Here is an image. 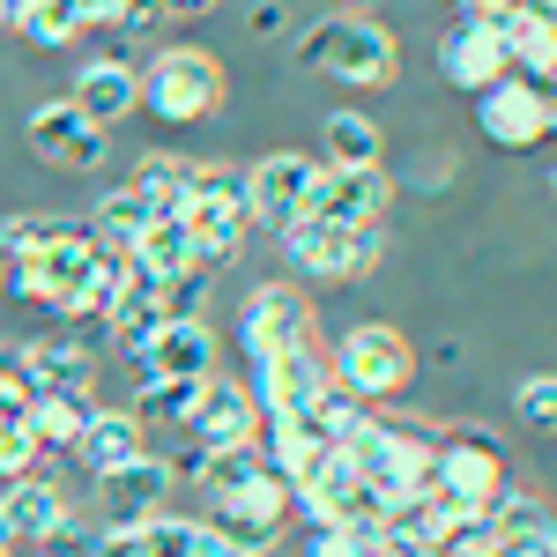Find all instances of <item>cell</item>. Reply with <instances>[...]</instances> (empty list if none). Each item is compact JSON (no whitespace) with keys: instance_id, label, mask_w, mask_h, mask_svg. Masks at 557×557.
I'll return each instance as SVG.
<instances>
[{"instance_id":"cell-1","label":"cell","mask_w":557,"mask_h":557,"mask_svg":"<svg viewBox=\"0 0 557 557\" xmlns=\"http://www.w3.org/2000/svg\"><path fill=\"white\" fill-rule=\"evenodd\" d=\"M298 67L327 75V83H349V89H386L401 75V45L372 15H327V23L298 30Z\"/></svg>"},{"instance_id":"cell-2","label":"cell","mask_w":557,"mask_h":557,"mask_svg":"<svg viewBox=\"0 0 557 557\" xmlns=\"http://www.w3.org/2000/svg\"><path fill=\"white\" fill-rule=\"evenodd\" d=\"M431 454H438V431H424L417 417H386V409H372V424L343 446V461L357 469V483L380 491L386 506H394V498H417L431 483Z\"/></svg>"},{"instance_id":"cell-3","label":"cell","mask_w":557,"mask_h":557,"mask_svg":"<svg viewBox=\"0 0 557 557\" xmlns=\"http://www.w3.org/2000/svg\"><path fill=\"white\" fill-rule=\"evenodd\" d=\"M424 491L454 520H491V506L513 491V483H506V454H498V438L475 431V424L438 431V454H431V483H424Z\"/></svg>"},{"instance_id":"cell-4","label":"cell","mask_w":557,"mask_h":557,"mask_svg":"<svg viewBox=\"0 0 557 557\" xmlns=\"http://www.w3.org/2000/svg\"><path fill=\"white\" fill-rule=\"evenodd\" d=\"M327 364H335V386L357 394L364 409H380V401H394V394H409V380H417V349H409L401 327H386V320H357L343 343H335Z\"/></svg>"},{"instance_id":"cell-5","label":"cell","mask_w":557,"mask_h":557,"mask_svg":"<svg viewBox=\"0 0 557 557\" xmlns=\"http://www.w3.org/2000/svg\"><path fill=\"white\" fill-rule=\"evenodd\" d=\"M223 104V67L201 45H164L141 67V112H157V127H194Z\"/></svg>"},{"instance_id":"cell-6","label":"cell","mask_w":557,"mask_h":557,"mask_svg":"<svg viewBox=\"0 0 557 557\" xmlns=\"http://www.w3.org/2000/svg\"><path fill=\"white\" fill-rule=\"evenodd\" d=\"M312 178H320V157H305V149H268V157H253L246 178H238V194H246V231H268V238L298 231L305 201H312Z\"/></svg>"},{"instance_id":"cell-7","label":"cell","mask_w":557,"mask_h":557,"mask_svg":"<svg viewBox=\"0 0 557 557\" xmlns=\"http://www.w3.org/2000/svg\"><path fill=\"white\" fill-rule=\"evenodd\" d=\"M178 231L194 246V268H231L238 246H246V194H238V178L194 164V194L178 209Z\"/></svg>"},{"instance_id":"cell-8","label":"cell","mask_w":557,"mask_h":557,"mask_svg":"<svg viewBox=\"0 0 557 557\" xmlns=\"http://www.w3.org/2000/svg\"><path fill=\"white\" fill-rule=\"evenodd\" d=\"M283 246V260L298 268L305 283H364L372 268H380L386 253V231H335V223H298V231H283L275 238Z\"/></svg>"},{"instance_id":"cell-9","label":"cell","mask_w":557,"mask_h":557,"mask_svg":"<svg viewBox=\"0 0 557 557\" xmlns=\"http://www.w3.org/2000/svg\"><path fill=\"white\" fill-rule=\"evenodd\" d=\"M327 386H335V364H327V349H320V343H298V349H283V357H268V364H253L260 424H275V417L312 424L320 401H327Z\"/></svg>"},{"instance_id":"cell-10","label":"cell","mask_w":557,"mask_h":557,"mask_svg":"<svg viewBox=\"0 0 557 557\" xmlns=\"http://www.w3.org/2000/svg\"><path fill=\"white\" fill-rule=\"evenodd\" d=\"M97 260H104V253L89 246V231H83V223H67L45 253H30L23 268H8V290H15L23 305H52V312H60V305L97 275Z\"/></svg>"},{"instance_id":"cell-11","label":"cell","mask_w":557,"mask_h":557,"mask_svg":"<svg viewBox=\"0 0 557 557\" xmlns=\"http://www.w3.org/2000/svg\"><path fill=\"white\" fill-rule=\"evenodd\" d=\"M298 343H320L298 290H290V283L246 290V305H238V349H246L253 364H268V357H283V349H298Z\"/></svg>"},{"instance_id":"cell-12","label":"cell","mask_w":557,"mask_h":557,"mask_svg":"<svg viewBox=\"0 0 557 557\" xmlns=\"http://www.w3.org/2000/svg\"><path fill=\"white\" fill-rule=\"evenodd\" d=\"M475 127L491 134L498 149H535V141H550V127H557L550 89H543V83H520V75L491 83L483 97H475Z\"/></svg>"},{"instance_id":"cell-13","label":"cell","mask_w":557,"mask_h":557,"mask_svg":"<svg viewBox=\"0 0 557 557\" xmlns=\"http://www.w3.org/2000/svg\"><path fill=\"white\" fill-rule=\"evenodd\" d=\"M394 209V178L386 172H327L312 178L305 223H335V231H380V215Z\"/></svg>"},{"instance_id":"cell-14","label":"cell","mask_w":557,"mask_h":557,"mask_svg":"<svg viewBox=\"0 0 557 557\" xmlns=\"http://www.w3.org/2000/svg\"><path fill=\"white\" fill-rule=\"evenodd\" d=\"M164 498H172V461L164 454H141L127 469L97 475V535L104 528H141L149 513H164Z\"/></svg>"},{"instance_id":"cell-15","label":"cell","mask_w":557,"mask_h":557,"mask_svg":"<svg viewBox=\"0 0 557 557\" xmlns=\"http://www.w3.org/2000/svg\"><path fill=\"white\" fill-rule=\"evenodd\" d=\"M30 149L52 172H97L104 164V127H89L75 112V97H45V104H30Z\"/></svg>"},{"instance_id":"cell-16","label":"cell","mask_w":557,"mask_h":557,"mask_svg":"<svg viewBox=\"0 0 557 557\" xmlns=\"http://www.w3.org/2000/svg\"><path fill=\"white\" fill-rule=\"evenodd\" d=\"M134 372L141 380H215V335L194 312H172L149 343L134 349Z\"/></svg>"},{"instance_id":"cell-17","label":"cell","mask_w":557,"mask_h":557,"mask_svg":"<svg viewBox=\"0 0 557 557\" xmlns=\"http://www.w3.org/2000/svg\"><path fill=\"white\" fill-rule=\"evenodd\" d=\"M186 438L201 454H231V446H260V409H253V386H231V380H209L194 417H186Z\"/></svg>"},{"instance_id":"cell-18","label":"cell","mask_w":557,"mask_h":557,"mask_svg":"<svg viewBox=\"0 0 557 557\" xmlns=\"http://www.w3.org/2000/svg\"><path fill=\"white\" fill-rule=\"evenodd\" d=\"M438 75H446L454 89H469V97H483L491 83H506L513 60H506L498 23H461V15H454V30L438 38Z\"/></svg>"},{"instance_id":"cell-19","label":"cell","mask_w":557,"mask_h":557,"mask_svg":"<svg viewBox=\"0 0 557 557\" xmlns=\"http://www.w3.org/2000/svg\"><path fill=\"white\" fill-rule=\"evenodd\" d=\"M172 320V283H157L141 260H127L120 268V298H112V320H104V335H112V349H141L157 327Z\"/></svg>"},{"instance_id":"cell-20","label":"cell","mask_w":557,"mask_h":557,"mask_svg":"<svg viewBox=\"0 0 557 557\" xmlns=\"http://www.w3.org/2000/svg\"><path fill=\"white\" fill-rule=\"evenodd\" d=\"M141 454H149V431L134 424V409H89V424H83V438H75L67 461H83V475L97 483V475L127 469V461H141Z\"/></svg>"},{"instance_id":"cell-21","label":"cell","mask_w":557,"mask_h":557,"mask_svg":"<svg viewBox=\"0 0 557 557\" xmlns=\"http://www.w3.org/2000/svg\"><path fill=\"white\" fill-rule=\"evenodd\" d=\"M0 520H8V543H45V535H60L75 520V506H67V491L52 475H23V483L0 491Z\"/></svg>"},{"instance_id":"cell-22","label":"cell","mask_w":557,"mask_h":557,"mask_svg":"<svg viewBox=\"0 0 557 557\" xmlns=\"http://www.w3.org/2000/svg\"><path fill=\"white\" fill-rule=\"evenodd\" d=\"M67 97H75V112H83L89 127L112 134V120L141 112V67H127V60H89Z\"/></svg>"},{"instance_id":"cell-23","label":"cell","mask_w":557,"mask_h":557,"mask_svg":"<svg viewBox=\"0 0 557 557\" xmlns=\"http://www.w3.org/2000/svg\"><path fill=\"white\" fill-rule=\"evenodd\" d=\"M498 38H506V60H513L520 83H550L557 75V15H543V8L520 0L513 15L498 23Z\"/></svg>"},{"instance_id":"cell-24","label":"cell","mask_w":557,"mask_h":557,"mask_svg":"<svg viewBox=\"0 0 557 557\" xmlns=\"http://www.w3.org/2000/svg\"><path fill=\"white\" fill-rule=\"evenodd\" d=\"M149 223H157V209L134 194V186H112L104 201H97V215H89L83 231H89V246L97 253H112V260H134V246L149 238Z\"/></svg>"},{"instance_id":"cell-25","label":"cell","mask_w":557,"mask_h":557,"mask_svg":"<svg viewBox=\"0 0 557 557\" xmlns=\"http://www.w3.org/2000/svg\"><path fill=\"white\" fill-rule=\"evenodd\" d=\"M23 364H30L38 394H89V380H97V357H89V343H75V335H38V343H23Z\"/></svg>"},{"instance_id":"cell-26","label":"cell","mask_w":557,"mask_h":557,"mask_svg":"<svg viewBox=\"0 0 557 557\" xmlns=\"http://www.w3.org/2000/svg\"><path fill=\"white\" fill-rule=\"evenodd\" d=\"M380 157H386L380 120H364V112H327V127H320V164H327V172H380Z\"/></svg>"},{"instance_id":"cell-27","label":"cell","mask_w":557,"mask_h":557,"mask_svg":"<svg viewBox=\"0 0 557 557\" xmlns=\"http://www.w3.org/2000/svg\"><path fill=\"white\" fill-rule=\"evenodd\" d=\"M23 424H30V438H38L45 461H67L75 438H83V424H89V394H38Z\"/></svg>"},{"instance_id":"cell-28","label":"cell","mask_w":557,"mask_h":557,"mask_svg":"<svg viewBox=\"0 0 557 557\" xmlns=\"http://www.w3.org/2000/svg\"><path fill=\"white\" fill-rule=\"evenodd\" d=\"M127 186L149 201V209H157V223H178L186 194H194V157H164V149H149V157L134 164Z\"/></svg>"},{"instance_id":"cell-29","label":"cell","mask_w":557,"mask_h":557,"mask_svg":"<svg viewBox=\"0 0 557 557\" xmlns=\"http://www.w3.org/2000/svg\"><path fill=\"white\" fill-rule=\"evenodd\" d=\"M201 386L209 380H141V394H134V424L141 431H186Z\"/></svg>"},{"instance_id":"cell-30","label":"cell","mask_w":557,"mask_h":557,"mask_svg":"<svg viewBox=\"0 0 557 557\" xmlns=\"http://www.w3.org/2000/svg\"><path fill=\"white\" fill-rule=\"evenodd\" d=\"M134 260H141L157 283H172V290L201 283V268H194V246H186V231H178V223H149V238L134 246Z\"/></svg>"},{"instance_id":"cell-31","label":"cell","mask_w":557,"mask_h":557,"mask_svg":"<svg viewBox=\"0 0 557 557\" xmlns=\"http://www.w3.org/2000/svg\"><path fill=\"white\" fill-rule=\"evenodd\" d=\"M89 23L75 0H23V23H15V38H30L38 52H60V45H75Z\"/></svg>"},{"instance_id":"cell-32","label":"cell","mask_w":557,"mask_h":557,"mask_svg":"<svg viewBox=\"0 0 557 557\" xmlns=\"http://www.w3.org/2000/svg\"><path fill=\"white\" fill-rule=\"evenodd\" d=\"M260 469H268V454H260V446H231V454H209V475H201V491H209V513H215V506H231V498H246Z\"/></svg>"},{"instance_id":"cell-33","label":"cell","mask_w":557,"mask_h":557,"mask_svg":"<svg viewBox=\"0 0 557 557\" xmlns=\"http://www.w3.org/2000/svg\"><path fill=\"white\" fill-rule=\"evenodd\" d=\"M67 223L60 215H0V268H23L30 253H45Z\"/></svg>"},{"instance_id":"cell-34","label":"cell","mask_w":557,"mask_h":557,"mask_svg":"<svg viewBox=\"0 0 557 557\" xmlns=\"http://www.w3.org/2000/svg\"><path fill=\"white\" fill-rule=\"evenodd\" d=\"M491 528L498 535H535V543H557V513L543 498H528V491H506L498 506H491Z\"/></svg>"},{"instance_id":"cell-35","label":"cell","mask_w":557,"mask_h":557,"mask_svg":"<svg viewBox=\"0 0 557 557\" xmlns=\"http://www.w3.org/2000/svg\"><path fill=\"white\" fill-rule=\"evenodd\" d=\"M120 268H127V260H112V253L97 260V275L60 305V320H97V327H104V320H112V298H120Z\"/></svg>"},{"instance_id":"cell-36","label":"cell","mask_w":557,"mask_h":557,"mask_svg":"<svg viewBox=\"0 0 557 557\" xmlns=\"http://www.w3.org/2000/svg\"><path fill=\"white\" fill-rule=\"evenodd\" d=\"M30 401H38V380H30V364H23V343H0V417H30Z\"/></svg>"},{"instance_id":"cell-37","label":"cell","mask_w":557,"mask_h":557,"mask_svg":"<svg viewBox=\"0 0 557 557\" xmlns=\"http://www.w3.org/2000/svg\"><path fill=\"white\" fill-rule=\"evenodd\" d=\"M23 475H45V454L30 438V424L0 417V483H23Z\"/></svg>"},{"instance_id":"cell-38","label":"cell","mask_w":557,"mask_h":557,"mask_svg":"<svg viewBox=\"0 0 557 557\" xmlns=\"http://www.w3.org/2000/svg\"><path fill=\"white\" fill-rule=\"evenodd\" d=\"M513 417L528 431H557V372H528V380H520Z\"/></svg>"},{"instance_id":"cell-39","label":"cell","mask_w":557,"mask_h":557,"mask_svg":"<svg viewBox=\"0 0 557 557\" xmlns=\"http://www.w3.org/2000/svg\"><path fill=\"white\" fill-rule=\"evenodd\" d=\"M23 557H97V528L67 520L60 535H45V543H23Z\"/></svg>"},{"instance_id":"cell-40","label":"cell","mask_w":557,"mask_h":557,"mask_svg":"<svg viewBox=\"0 0 557 557\" xmlns=\"http://www.w3.org/2000/svg\"><path fill=\"white\" fill-rule=\"evenodd\" d=\"M372 535H349V528H312V550L305 557H364Z\"/></svg>"},{"instance_id":"cell-41","label":"cell","mask_w":557,"mask_h":557,"mask_svg":"<svg viewBox=\"0 0 557 557\" xmlns=\"http://www.w3.org/2000/svg\"><path fill=\"white\" fill-rule=\"evenodd\" d=\"M157 23H172V15H164V0H127V8H120V30H134V38H149Z\"/></svg>"},{"instance_id":"cell-42","label":"cell","mask_w":557,"mask_h":557,"mask_svg":"<svg viewBox=\"0 0 557 557\" xmlns=\"http://www.w3.org/2000/svg\"><path fill=\"white\" fill-rule=\"evenodd\" d=\"M246 30H253V38H283V30H290V8H283V0H253Z\"/></svg>"},{"instance_id":"cell-43","label":"cell","mask_w":557,"mask_h":557,"mask_svg":"<svg viewBox=\"0 0 557 557\" xmlns=\"http://www.w3.org/2000/svg\"><path fill=\"white\" fill-rule=\"evenodd\" d=\"M164 461H172V483L178 475H194V483L209 475V454H201V446H178V454H164Z\"/></svg>"},{"instance_id":"cell-44","label":"cell","mask_w":557,"mask_h":557,"mask_svg":"<svg viewBox=\"0 0 557 557\" xmlns=\"http://www.w3.org/2000/svg\"><path fill=\"white\" fill-rule=\"evenodd\" d=\"M75 8H83V23H120L127 0H75Z\"/></svg>"},{"instance_id":"cell-45","label":"cell","mask_w":557,"mask_h":557,"mask_svg":"<svg viewBox=\"0 0 557 557\" xmlns=\"http://www.w3.org/2000/svg\"><path fill=\"white\" fill-rule=\"evenodd\" d=\"M201 557H253V550H238V543H223L209 520H201Z\"/></svg>"},{"instance_id":"cell-46","label":"cell","mask_w":557,"mask_h":557,"mask_svg":"<svg viewBox=\"0 0 557 557\" xmlns=\"http://www.w3.org/2000/svg\"><path fill=\"white\" fill-rule=\"evenodd\" d=\"M223 0H164V15H215Z\"/></svg>"},{"instance_id":"cell-47","label":"cell","mask_w":557,"mask_h":557,"mask_svg":"<svg viewBox=\"0 0 557 557\" xmlns=\"http://www.w3.org/2000/svg\"><path fill=\"white\" fill-rule=\"evenodd\" d=\"M15 23H23V0H0V38H8Z\"/></svg>"},{"instance_id":"cell-48","label":"cell","mask_w":557,"mask_h":557,"mask_svg":"<svg viewBox=\"0 0 557 557\" xmlns=\"http://www.w3.org/2000/svg\"><path fill=\"white\" fill-rule=\"evenodd\" d=\"M327 8H335V15H372L380 0H327Z\"/></svg>"},{"instance_id":"cell-49","label":"cell","mask_w":557,"mask_h":557,"mask_svg":"<svg viewBox=\"0 0 557 557\" xmlns=\"http://www.w3.org/2000/svg\"><path fill=\"white\" fill-rule=\"evenodd\" d=\"M528 8H543V15H557V0H528Z\"/></svg>"},{"instance_id":"cell-50","label":"cell","mask_w":557,"mask_h":557,"mask_svg":"<svg viewBox=\"0 0 557 557\" xmlns=\"http://www.w3.org/2000/svg\"><path fill=\"white\" fill-rule=\"evenodd\" d=\"M0 550H8V520H0Z\"/></svg>"},{"instance_id":"cell-51","label":"cell","mask_w":557,"mask_h":557,"mask_svg":"<svg viewBox=\"0 0 557 557\" xmlns=\"http://www.w3.org/2000/svg\"><path fill=\"white\" fill-rule=\"evenodd\" d=\"M550 194H557V164H550Z\"/></svg>"},{"instance_id":"cell-52","label":"cell","mask_w":557,"mask_h":557,"mask_svg":"<svg viewBox=\"0 0 557 557\" xmlns=\"http://www.w3.org/2000/svg\"><path fill=\"white\" fill-rule=\"evenodd\" d=\"M0 290H8V268H0Z\"/></svg>"},{"instance_id":"cell-53","label":"cell","mask_w":557,"mask_h":557,"mask_svg":"<svg viewBox=\"0 0 557 557\" xmlns=\"http://www.w3.org/2000/svg\"><path fill=\"white\" fill-rule=\"evenodd\" d=\"M0 557H15V543H8V550H0Z\"/></svg>"},{"instance_id":"cell-54","label":"cell","mask_w":557,"mask_h":557,"mask_svg":"<svg viewBox=\"0 0 557 557\" xmlns=\"http://www.w3.org/2000/svg\"><path fill=\"white\" fill-rule=\"evenodd\" d=\"M550 557H557V543H550Z\"/></svg>"}]
</instances>
